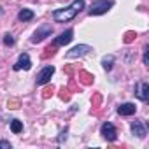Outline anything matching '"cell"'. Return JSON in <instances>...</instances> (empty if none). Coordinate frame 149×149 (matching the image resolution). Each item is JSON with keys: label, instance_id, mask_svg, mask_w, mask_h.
I'll use <instances>...</instances> for the list:
<instances>
[{"label": "cell", "instance_id": "obj_8", "mask_svg": "<svg viewBox=\"0 0 149 149\" xmlns=\"http://www.w3.org/2000/svg\"><path fill=\"white\" fill-rule=\"evenodd\" d=\"M72 39H74V30H65V32H61L54 40H53V46L54 47H60V46H65V44H68V42H72Z\"/></svg>", "mask_w": 149, "mask_h": 149}, {"label": "cell", "instance_id": "obj_12", "mask_svg": "<svg viewBox=\"0 0 149 149\" xmlns=\"http://www.w3.org/2000/svg\"><path fill=\"white\" fill-rule=\"evenodd\" d=\"M33 11L32 9H21L19 13H18V19L19 21H23V23H26V21H32L33 19Z\"/></svg>", "mask_w": 149, "mask_h": 149}, {"label": "cell", "instance_id": "obj_6", "mask_svg": "<svg viewBox=\"0 0 149 149\" xmlns=\"http://www.w3.org/2000/svg\"><path fill=\"white\" fill-rule=\"evenodd\" d=\"M53 33V26L51 25H42V26H39L35 32H33V37H32V42L33 44H37V42H42L46 37H49Z\"/></svg>", "mask_w": 149, "mask_h": 149}, {"label": "cell", "instance_id": "obj_4", "mask_svg": "<svg viewBox=\"0 0 149 149\" xmlns=\"http://www.w3.org/2000/svg\"><path fill=\"white\" fill-rule=\"evenodd\" d=\"M90 51H93V47L91 46H88V44H79V46H74L70 51H67V60H74V58H81V56H84V54H88Z\"/></svg>", "mask_w": 149, "mask_h": 149}, {"label": "cell", "instance_id": "obj_13", "mask_svg": "<svg viewBox=\"0 0 149 149\" xmlns=\"http://www.w3.org/2000/svg\"><path fill=\"white\" fill-rule=\"evenodd\" d=\"M112 63H114V56L112 54H109V56H104L102 58V67H104V70H111L112 68Z\"/></svg>", "mask_w": 149, "mask_h": 149}, {"label": "cell", "instance_id": "obj_1", "mask_svg": "<svg viewBox=\"0 0 149 149\" xmlns=\"http://www.w3.org/2000/svg\"><path fill=\"white\" fill-rule=\"evenodd\" d=\"M84 7H86L84 0H74V2H72L70 6L53 11V19H54L56 23H65V21H70V19L76 18V16H77V14H79Z\"/></svg>", "mask_w": 149, "mask_h": 149}, {"label": "cell", "instance_id": "obj_2", "mask_svg": "<svg viewBox=\"0 0 149 149\" xmlns=\"http://www.w3.org/2000/svg\"><path fill=\"white\" fill-rule=\"evenodd\" d=\"M112 6H114L112 0H95L88 13H90V16H100V14H105Z\"/></svg>", "mask_w": 149, "mask_h": 149}, {"label": "cell", "instance_id": "obj_3", "mask_svg": "<svg viewBox=\"0 0 149 149\" xmlns=\"http://www.w3.org/2000/svg\"><path fill=\"white\" fill-rule=\"evenodd\" d=\"M53 74H54V67H53V65H46V67H42L40 72L35 76V84H37V86H44V84H47V83L51 81V77H53Z\"/></svg>", "mask_w": 149, "mask_h": 149}, {"label": "cell", "instance_id": "obj_10", "mask_svg": "<svg viewBox=\"0 0 149 149\" xmlns=\"http://www.w3.org/2000/svg\"><path fill=\"white\" fill-rule=\"evenodd\" d=\"M30 68H32V60L28 53H21L18 61L14 63V70H30Z\"/></svg>", "mask_w": 149, "mask_h": 149}, {"label": "cell", "instance_id": "obj_14", "mask_svg": "<svg viewBox=\"0 0 149 149\" xmlns=\"http://www.w3.org/2000/svg\"><path fill=\"white\" fill-rule=\"evenodd\" d=\"M11 132L16 133V135L21 133V132H23V123H21L19 119H13V121H11Z\"/></svg>", "mask_w": 149, "mask_h": 149}, {"label": "cell", "instance_id": "obj_5", "mask_svg": "<svg viewBox=\"0 0 149 149\" xmlns=\"http://www.w3.org/2000/svg\"><path fill=\"white\" fill-rule=\"evenodd\" d=\"M100 133H102V137H104L107 142H116V140H118V130H116V126H114L112 123H109V121H105V123L102 125Z\"/></svg>", "mask_w": 149, "mask_h": 149}, {"label": "cell", "instance_id": "obj_18", "mask_svg": "<svg viewBox=\"0 0 149 149\" xmlns=\"http://www.w3.org/2000/svg\"><path fill=\"white\" fill-rule=\"evenodd\" d=\"M63 139H65V140H67V130H65V132H61V133H60V137H58V142H60V144H61V142H63Z\"/></svg>", "mask_w": 149, "mask_h": 149}, {"label": "cell", "instance_id": "obj_7", "mask_svg": "<svg viewBox=\"0 0 149 149\" xmlns=\"http://www.w3.org/2000/svg\"><path fill=\"white\" fill-rule=\"evenodd\" d=\"M135 97L140 102H147V98H149V84L146 81H140V83L135 84Z\"/></svg>", "mask_w": 149, "mask_h": 149}, {"label": "cell", "instance_id": "obj_17", "mask_svg": "<svg viewBox=\"0 0 149 149\" xmlns=\"http://www.w3.org/2000/svg\"><path fill=\"white\" fill-rule=\"evenodd\" d=\"M13 146H11V142H7V140H0V149H11Z\"/></svg>", "mask_w": 149, "mask_h": 149}, {"label": "cell", "instance_id": "obj_9", "mask_svg": "<svg viewBox=\"0 0 149 149\" xmlns=\"http://www.w3.org/2000/svg\"><path fill=\"white\" fill-rule=\"evenodd\" d=\"M130 130H132V133H133L135 137H139V139H144V137L147 135V128H146V125H144L140 119H135V121H132V125H130Z\"/></svg>", "mask_w": 149, "mask_h": 149}, {"label": "cell", "instance_id": "obj_11", "mask_svg": "<svg viewBox=\"0 0 149 149\" xmlns=\"http://www.w3.org/2000/svg\"><path fill=\"white\" fill-rule=\"evenodd\" d=\"M118 112H119L121 116H133V114L137 112V105L132 104V102H125V104H121V105L118 107Z\"/></svg>", "mask_w": 149, "mask_h": 149}, {"label": "cell", "instance_id": "obj_15", "mask_svg": "<svg viewBox=\"0 0 149 149\" xmlns=\"http://www.w3.org/2000/svg\"><path fill=\"white\" fill-rule=\"evenodd\" d=\"M4 44H6V46H14V37H13L11 33H6V35H4Z\"/></svg>", "mask_w": 149, "mask_h": 149}, {"label": "cell", "instance_id": "obj_16", "mask_svg": "<svg viewBox=\"0 0 149 149\" xmlns=\"http://www.w3.org/2000/svg\"><path fill=\"white\" fill-rule=\"evenodd\" d=\"M142 61L144 65H149V46L144 47V56H142Z\"/></svg>", "mask_w": 149, "mask_h": 149}]
</instances>
